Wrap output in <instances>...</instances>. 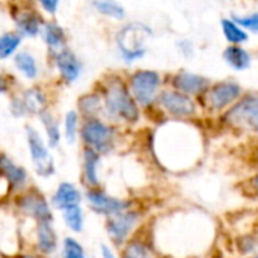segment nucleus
Listing matches in <instances>:
<instances>
[{"label":"nucleus","instance_id":"f257e3e1","mask_svg":"<svg viewBox=\"0 0 258 258\" xmlns=\"http://www.w3.org/2000/svg\"><path fill=\"white\" fill-rule=\"evenodd\" d=\"M150 38V27L142 23H132L118 33V47L127 60H133L145 53V45Z\"/></svg>","mask_w":258,"mask_h":258},{"label":"nucleus","instance_id":"f03ea898","mask_svg":"<svg viewBox=\"0 0 258 258\" xmlns=\"http://www.w3.org/2000/svg\"><path fill=\"white\" fill-rule=\"evenodd\" d=\"M106 109L112 116L121 118L124 121H136L139 118L135 100L130 97L127 88L121 82H113L106 91Z\"/></svg>","mask_w":258,"mask_h":258},{"label":"nucleus","instance_id":"7ed1b4c3","mask_svg":"<svg viewBox=\"0 0 258 258\" xmlns=\"http://www.w3.org/2000/svg\"><path fill=\"white\" fill-rule=\"evenodd\" d=\"M26 130H27L29 150H30L32 162L35 165L36 172L42 177H50L54 172V162H53L50 151L47 150L42 138L39 136V133L35 128L27 127Z\"/></svg>","mask_w":258,"mask_h":258},{"label":"nucleus","instance_id":"20e7f679","mask_svg":"<svg viewBox=\"0 0 258 258\" xmlns=\"http://www.w3.org/2000/svg\"><path fill=\"white\" fill-rule=\"evenodd\" d=\"M160 85V77L156 71H139L130 80L133 97L141 104H150Z\"/></svg>","mask_w":258,"mask_h":258},{"label":"nucleus","instance_id":"39448f33","mask_svg":"<svg viewBox=\"0 0 258 258\" xmlns=\"http://www.w3.org/2000/svg\"><path fill=\"white\" fill-rule=\"evenodd\" d=\"M227 121L243 128L258 130V97L249 95L237 103L227 113Z\"/></svg>","mask_w":258,"mask_h":258},{"label":"nucleus","instance_id":"423d86ee","mask_svg":"<svg viewBox=\"0 0 258 258\" xmlns=\"http://www.w3.org/2000/svg\"><path fill=\"white\" fill-rule=\"evenodd\" d=\"M83 141L97 151H107L112 145L113 130L97 119H89L82 128Z\"/></svg>","mask_w":258,"mask_h":258},{"label":"nucleus","instance_id":"0eeeda50","mask_svg":"<svg viewBox=\"0 0 258 258\" xmlns=\"http://www.w3.org/2000/svg\"><path fill=\"white\" fill-rule=\"evenodd\" d=\"M18 207L24 213L33 216L38 222H51L53 221L51 210H50L47 201L38 194H29V195L21 197L18 201Z\"/></svg>","mask_w":258,"mask_h":258},{"label":"nucleus","instance_id":"6e6552de","mask_svg":"<svg viewBox=\"0 0 258 258\" xmlns=\"http://www.w3.org/2000/svg\"><path fill=\"white\" fill-rule=\"evenodd\" d=\"M160 101H162L163 107L175 116H190L192 113H195L194 101L183 94H178L174 91H166L162 94Z\"/></svg>","mask_w":258,"mask_h":258},{"label":"nucleus","instance_id":"1a4fd4ad","mask_svg":"<svg viewBox=\"0 0 258 258\" xmlns=\"http://www.w3.org/2000/svg\"><path fill=\"white\" fill-rule=\"evenodd\" d=\"M136 221H138L136 213H118L109 219L107 231L116 243H121V242H124V239L127 237L130 230L135 227Z\"/></svg>","mask_w":258,"mask_h":258},{"label":"nucleus","instance_id":"9d476101","mask_svg":"<svg viewBox=\"0 0 258 258\" xmlns=\"http://www.w3.org/2000/svg\"><path fill=\"white\" fill-rule=\"evenodd\" d=\"M240 94V86L237 83H219L213 86L209 92V103L213 109H222L231 101H234Z\"/></svg>","mask_w":258,"mask_h":258},{"label":"nucleus","instance_id":"9b49d317","mask_svg":"<svg viewBox=\"0 0 258 258\" xmlns=\"http://www.w3.org/2000/svg\"><path fill=\"white\" fill-rule=\"evenodd\" d=\"M88 201L95 212L103 213V215H112V216L122 213V210L125 207L122 201L112 198V197L106 195L104 192H89Z\"/></svg>","mask_w":258,"mask_h":258},{"label":"nucleus","instance_id":"f8f14e48","mask_svg":"<svg viewBox=\"0 0 258 258\" xmlns=\"http://www.w3.org/2000/svg\"><path fill=\"white\" fill-rule=\"evenodd\" d=\"M56 65H57V70H59L60 76L68 83L74 82L80 76L82 63L79 62V59L70 50H62L60 53H57V56H56Z\"/></svg>","mask_w":258,"mask_h":258},{"label":"nucleus","instance_id":"ddd939ff","mask_svg":"<svg viewBox=\"0 0 258 258\" xmlns=\"http://www.w3.org/2000/svg\"><path fill=\"white\" fill-rule=\"evenodd\" d=\"M174 85L183 92L187 94H198L209 86V80L203 76L192 74V73H180L174 77Z\"/></svg>","mask_w":258,"mask_h":258},{"label":"nucleus","instance_id":"4468645a","mask_svg":"<svg viewBox=\"0 0 258 258\" xmlns=\"http://www.w3.org/2000/svg\"><path fill=\"white\" fill-rule=\"evenodd\" d=\"M80 192L77 190V187L71 183H62L53 198V203L57 209L60 210H67L73 206H79L80 203Z\"/></svg>","mask_w":258,"mask_h":258},{"label":"nucleus","instance_id":"2eb2a0df","mask_svg":"<svg viewBox=\"0 0 258 258\" xmlns=\"http://www.w3.org/2000/svg\"><path fill=\"white\" fill-rule=\"evenodd\" d=\"M36 237L38 248L44 254H51L56 249V233L51 227V222H38Z\"/></svg>","mask_w":258,"mask_h":258},{"label":"nucleus","instance_id":"dca6fc26","mask_svg":"<svg viewBox=\"0 0 258 258\" xmlns=\"http://www.w3.org/2000/svg\"><path fill=\"white\" fill-rule=\"evenodd\" d=\"M0 172L9 180V183L14 187H20L26 183V171L20 166H17L12 160H9L6 156H0Z\"/></svg>","mask_w":258,"mask_h":258},{"label":"nucleus","instance_id":"f3484780","mask_svg":"<svg viewBox=\"0 0 258 258\" xmlns=\"http://www.w3.org/2000/svg\"><path fill=\"white\" fill-rule=\"evenodd\" d=\"M42 36L44 41L47 42V45L50 47V50H54L57 53H60L65 44V33L62 30V27H59L54 23H47L44 24V30H42Z\"/></svg>","mask_w":258,"mask_h":258},{"label":"nucleus","instance_id":"a211bd4d","mask_svg":"<svg viewBox=\"0 0 258 258\" xmlns=\"http://www.w3.org/2000/svg\"><path fill=\"white\" fill-rule=\"evenodd\" d=\"M224 57H225L227 63L236 70H245L251 63L249 53L246 50H243L242 47H237V45L228 47L224 53Z\"/></svg>","mask_w":258,"mask_h":258},{"label":"nucleus","instance_id":"6ab92c4d","mask_svg":"<svg viewBox=\"0 0 258 258\" xmlns=\"http://www.w3.org/2000/svg\"><path fill=\"white\" fill-rule=\"evenodd\" d=\"M17 26H18V30L21 35L32 38V36L38 35V32L41 30L42 21H41L39 15L32 14V12H26V14L20 15V18L17 20Z\"/></svg>","mask_w":258,"mask_h":258},{"label":"nucleus","instance_id":"aec40b11","mask_svg":"<svg viewBox=\"0 0 258 258\" xmlns=\"http://www.w3.org/2000/svg\"><path fill=\"white\" fill-rule=\"evenodd\" d=\"M24 107H26V112H32V113H42L44 110V106H45V97L44 94L36 89V88H32L29 91L24 92V97L21 98Z\"/></svg>","mask_w":258,"mask_h":258},{"label":"nucleus","instance_id":"412c9836","mask_svg":"<svg viewBox=\"0 0 258 258\" xmlns=\"http://www.w3.org/2000/svg\"><path fill=\"white\" fill-rule=\"evenodd\" d=\"M15 65L17 68L21 71L23 76H26L27 79H35L38 76V67H36V60L35 57L27 53V51H21L15 56Z\"/></svg>","mask_w":258,"mask_h":258},{"label":"nucleus","instance_id":"4be33fe9","mask_svg":"<svg viewBox=\"0 0 258 258\" xmlns=\"http://www.w3.org/2000/svg\"><path fill=\"white\" fill-rule=\"evenodd\" d=\"M97 168H98V154L88 148L85 151V177L88 183L97 184L98 183V175H97Z\"/></svg>","mask_w":258,"mask_h":258},{"label":"nucleus","instance_id":"5701e85b","mask_svg":"<svg viewBox=\"0 0 258 258\" xmlns=\"http://www.w3.org/2000/svg\"><path fill=\"white\" fill-rule=\"evenodd\" d=\"M41 119H42V124L47 130V138H48V142L51 147H56L59 144V139H60V133H59V125L56 122V119L51 116V113L48 112H42L41 113Z\"/></svg>","mask_w":258,"mask_h":258},{"label":"nucleus","instance_id":"b1692460","mask_svg":"<svg viewBox=\"0 0 258 258\" xmlns=\"http://www.w3.org/2000/svg\"><path fill=\"white\" fill-rule=\"evenodd\" d=\"M63 221L68 225V228H71L73 231L79 233L82 231L83 227V213L80 206H73L67 210H63Z\"/></svg>","mask_w":258,"mask_h":258},{"label":"nucleus","instance_id":"393cba45","mask_svg":"<svg viewBox=\"0 0 258 258\" xmlns=\"http://www.w3.org/2000/svg\"><path fill=\"white\" fill-rule=\"evenodd\" d=\"M21 38L17 33H5L0 36V59L9 57L18 48Z\"/></svg>","mask_w":258,"mask_h":258},{"label":"nucleus","instance_id":"a878e982","mask_svg":"<svg viewBox=\"0 0 258 258\" xmlns=\"http://www.w3.org/2000/svg\"><path fill=\"white\" fill-rule=\"evenodd\" d=\"M222 30L227 36V39L230 42H234V44H239V42H243L248 39V35L231 20H222Z\"/></svg>","mask_w":258,"mask_h":258},{"label":"nucleus","instance_id":"bb28decb","mask_svg":"<svg viewBox=\"0 0 258 258\" xmlns=\"http://www.w3.org/2000/svg\"><path fill=\"white\" fill-rule=\"evenodd\" d=\"M94 6L104 15L112 17V18H124L125 11L124 8L116 3V2H109V0H103V2H95Z\"/></svg>","mask_w":258,"mask_h":258},{"label":"nucleus","instance_id":"cd10ccee","mask_svg":"<svg viewBox=\"0 0 258 258\" xmlns=\"http://www.w3.org/2000/svg\"><path fill=\"white\" fill-rule=\"evenodd\" d=\"M63 258H85L83 248L74 239H65L63 242Z\"/></svg>","mask_w":258,"mask_h":258},{"label":"nucleus","instance_id":"c85d7f7f","mask_svg":"<svg viewBox=\"0 0 258 258\" xmlns=\"http://www.w3.org/2000/svg\"><path fill=\"white\" fill-rule=\"evenodd\" d=\"M76 133H77V113L71 110L65 116V135L68 142H74Z\"/></svg>","mask_w":258,"mask_h":258},{"label":"nucleus","instance_id":"c756f323","mask_svg":"<svg viewBox=\"0 0 258 258\" xmlns=\"http://www.w3.org/2000/svg\"><path fill=\"white\" fill-rule=\"evenodd\" d=\"M124 258H150V252L142 243L133 242L125 248Z\"/></svg>","mask_w":258,"mask_h":258},{"label":"nucleus","instance_id":"7c9ffc66","mask_svg":"<svg viewBox=\"0 0 258 258\" xmlns=\"http://www.w3.org/2000/svg\"><path fill=\"white\" fill-rule=\"evenodd\" d=\"M234 23L240 24L246 29H251L252 32L258 33V12L246 15V17H234Z\"/></svg>","mask_w":258,"mask_h":258},{"label":"nucleus","instance_id":"2f4dec72","mask_svg":"<svg viewBox=\"0 0 258 258\" xmlns=\"http://www.w3.org/2000/svg\"><path fill=\"white\" fill-rule=\"evenodd\" d=\"M80 106H82V110L85 113H95L97 109L100 107V101L97 97L94 95H89V97H85L82 101H80Z\"/></svg>","mask_w":258,"mask_h":258},{"label":"nucleus","instance_id":"473e14b6","mask_svg":"<svg viewBox=\"0 0 258 258\" xmlns=\"http://www.w3.org/2000/svg\"><path fill=\"white\" fill-rule=\"evenodd\" d=\"M57 2L56 0H44V2H41V6L45 9V11H48L50 14H54L56 12V8H57Z\"/></svg>","mask_w":258,"mask_h":258},{"label":"nucleus","instance_id":"72a5a7b5","mask_svg":"<svg viewBox=\"0 0 258 258\" xmlns=\"http://www.w3.org/2000/svg\"><path fill=\"white\" fill-rule=\"evenodd\" d=\"M101 254H103V258H115V255L112 254V251L106 245L101 246Z\"/></svg>","mask_w":258,"mask_h":258},{"label":"nucleus","instance_id":"f704fd0d","mask_svg":"<svg viewBox=\"0 0 258 258\" xmlns=\"http://www.w3.org/2000/svg\"><path fill=\"white\" fill-rule=\"evenodd\" d=\"M6 89H8V83H6V79L0 74V94H3V92H6Z\"/></svg>","mask_w":258,"mask_h":258},{"label":"nucleus","instance_id":"c9c22d12","mask_svg":"<svg viewBox=\"0 0 258 258\" xmlns=\"http://www.w3.org/2000/svg\"><path fill=\"white\" fill-rule=\"evenodd\" d=\"M255 258H258V257H255Z\"/></svg>","mask_w":258,"mask_h":258}]
</instances>
